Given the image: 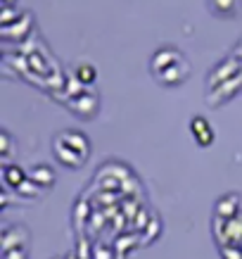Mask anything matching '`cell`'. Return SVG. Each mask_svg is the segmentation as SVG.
Returning <instances> with one entry per match:
<instances>
[{
  "label": "cell",
  "instance_id": "obj_1",
  "mask_svg": "<svg viewBox=\"0 0 242 259\" xmlns=\"http://www.w3.org/2000/svg\"><path fill=\"white\" fill-rule=\"evenodd\" d=\"M150 69H152V76H155L162 86H180L183 81L190 76V64L183 57L178 48L164 46L159 48L155 55H152V62H150Z\"/></svg>",
  "mask_w": 242,
  "mask_h": 259
},
{
  "label": "cell",
  "instance_id": "obj_3",
  "mask_svg": "<svg viewBox=\"0 0 242 259\" xmlns=\"http://www.w3.org/2000/svg\"><path fill=\"white\" fill-rule=\"evenodd\" d=\"M207 8L219 19H235L242 12V0H207Z\"/></svg>",
  "mask_w": 242,
  "mask_h": 259
},
{
  "label": "cell",
  "instance_id": "obj_9",
  "mask_svg": "<svg viewBox=\"0 0 242 259\" xmlns=\"http://www.w3.org/2000/svg\"><path fill=\"white\" fill-rule=\"evenodd\" d=\"M3 3H5V8H10V5H12L15 0H3Z\"/></svg>",
  "mask_w": 242,
  "mask_h": 259
},
{
  "label": "cell",
  "instance_id": "obj_6",
  "mask_svg": "<svg viewBox=\"0 0 242 259\" xmlns=\"http://www.w3.org/2000/svg\"><path fill=\"white\" fill-rule=\"evenodd\" d=\"M26 179H29V174L24 171L22 166H15V164H5V166H3V183H5V188L17 190Z\"/></svg>",
  "mask_w": 242,
  "mask_h": 259
},
{
  "label": "cell",
  "instance_id": "obj_2",
  "mask_svg": "<svg viewBox=\"0 0 242 259\" xmlns=\"http://www.w3.org/2000/svg\"><path fill=\"white\" fill-rule=\"evenodd\" d=\"M53 152H55V159L62 166H67V169H78V166L86 164L88 155H90V141H88L81 131L67 128V131L55 136Z\"/></svg>",
  "mask_w": 242,
  "mask_h": 259
},
{
  "label": "cell",
  "instance_id": "obj_7",
  "mask_svg": "<svg viewBox=\"0 0 242 259\" xmlns=\"http://www.w3.org/2000/svg\"><path fill=\"white\" fill-rule=\"evenodd\" d=\"M76 79L81 81V83L90 86V83L98 81V69H95L93 64H78L76 67Z\"/></svg>",
  "mask_w": 242,
  "mask_h": 259
},
{
  "label": "cell",
  "instance_id": "obj_5",
  "mask_svg": "<svg viewBox=\"0 0 242 259\" xmlns=\"http://www.w3.org/2000/svg\"><path fill=\"white\" fill-rule=\"evenodd\" d=\"M29 179H31L38 188H50V186L55 183V169L50 164H36V166H31V171H29Z\"/></svg>",
  "mask_w": 242,
  "mask_h": 259
},
{
  "label": "cell",
  "instance_id": "obj_8",
  "mask_svg": "<svg viewBox=\"0 0 242 259\" xmlns=\"http://www.w3.org/2000/svg\"><path fill=\"white\" fill-rule=\"evenodd\" d=\"M233 57H237V60H242V40L235 46V50H233Z\"/></svg>",
  "mask_w": 242,
  "mask_h": 259
},
{
  "label": "cell",
  "instance_id": "obj_4",
  "mask_svg": "<svg viewBox=\"0 0 242 259\" xmlns=\"http://www.w3.org/2000/svg\"><path fill=\"white\" fill-rule=\"evenodd\" d=\"M190 134H192V138H195L200 148H209L214 143V126H211L209 119L204 117H195L190 121Z\"/></svg>",
  "mask_w": 242,
  "mask_h": 259
}]
</instances>
